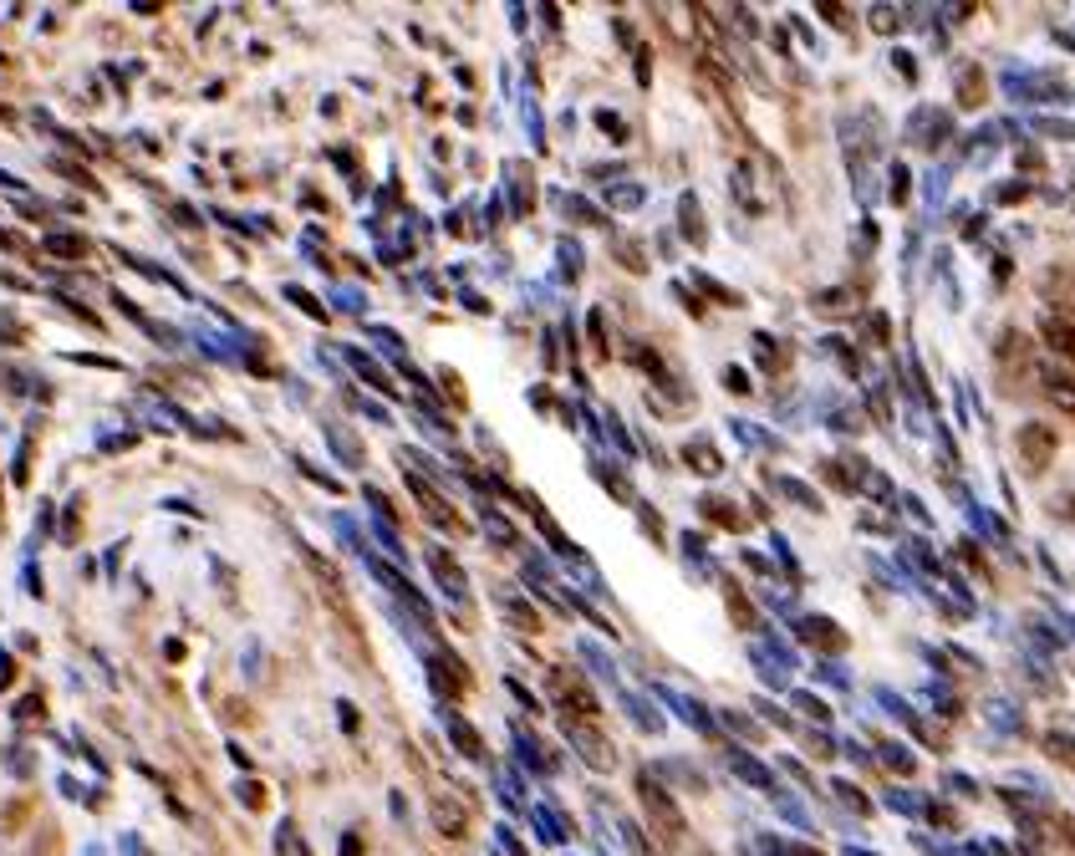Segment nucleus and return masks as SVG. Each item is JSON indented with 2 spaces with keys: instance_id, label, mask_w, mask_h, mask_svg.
Instances as JSON below:
<instances>
[{
  "instance_id": "2",
  "label": "nucleus",
  "mask_w": 1075,
  "mask_h": 856,
  "mask_svg": "<svg viewBox=\"0 0 1075 856\" xmlns=\"http://www.w3.org/2000/svg\"><path fill=\"white\" fill-rule=\"evenodd\" d=\"M1020 453H1025V470L1040 474L1045 464H1050V453H1055V434L1040 429V423H1025V429H1020Z\"/></svg>"
},
{
  "instance_id": "1",
  "label": "nucleus",
  "mask_w": 1075,
  "mask_h": 856,
  "mask_svg": "<svg viewBox=\"0 0 1075 856\" xmlns=\"http://www.w3.org/2000/svg\"><path fill=\"white\" fill-rule=\"evenodd\" d=\"M638 795H642V810H648V821H653L657 841H663L668 852H683V846H689V826H683V810H678V801H673L668 790L657 785L653 775H642V780H638Z\"/></svg>"
},
{
  "instance_id": "4",
  "label": "nucleus",
  "mask_w": 1075,
  "mask_h": 856,
  "mask_svg": "<svg viewBox=\"0 0 1075 856\" xmlns=\"http://www.w3.org/2000/svg\"><path fill=\"white\" fill-rule=\"evenodd\" d=\"M566 729H572L576 750H581V755H587L591 765H597V770H612V759H617V755L606 750V744H602V734H597V729H591L587 719H566Z\"/></svg>"
},
{
  "instance_id": "7",
  "label": "nucleus",
  "mask_w": 1075,
  "mask_h": 856,
  "mask_svg": "<svg viewBox=\"0 0 1075 856\" xmlns=\"http://www.w3.org/2000/svg\"><path fill=\"white\" fill-rule=\"evenodd\" d=\"M434 816H438V831H449V836H464V831H470V821H464V810H459L455 801H438Z\"/></svg>"
},
{
  "instance_id": "3",
  "label": "nucleus",
  "mask_w": 1075,
  "mask_h": 856,
  "mask_svg": "<svg viewBox=\"0 0 1075 856\" xmlns=\"http://www.w3.org/2000/svg\"><path fill=\"white\" fill-rule=\"evenodd\" d=\"M1040 336H1045V347L1055 357H1065V362H1075V317H1065V311H1050V317L1040 321Z\"/></svg>"
},
{
  "instance_id": "6",
  "label": "nucleus",
  "mask_w": 1075,
  "mask_h": 856,
  "mask_svg": "<svg viewBox=\"0 0 1075 856\" xmlns=\"http://www.w3.org/2000/svg\"><path fill=\"white\" fill-rule=\"evenodd\" d=\"M1040 383H1045V393H1050L1060 408H1071L1075 413V378H1065V372H1045Z\"/></svg>"
},
{
  "instance_id": "5",
  "label": "nucleus",
  "mask_w": 1075,
  "mask_h": 856,
  "mask_svg": "<svg viewBox=\"0 0 1075 856\" xmlns=\"http://www.w3.org/2000/svg\"><path fill=\"white\" fill-rule=\"evenodd\" d=\"M555 689H561V699H566V708H576L581 719H597V699L587 693V683L581 678H572V673H555Z\"/></svg>"
},
{
  "instance_id": "8",
  "label": "nucleus",
  "mask_w": 1075,
  "mask_h": 856,
  "mask_svg": "<svg viewBox=\"0 0 1075 856\" xmlns=\"http://www.w3.org/2000/svg\"><path fill=\"white\" fill-rule=\"evenodd\" d=\"M699 856H708V852H699Z\"/></svg>"
}]
</instances>
